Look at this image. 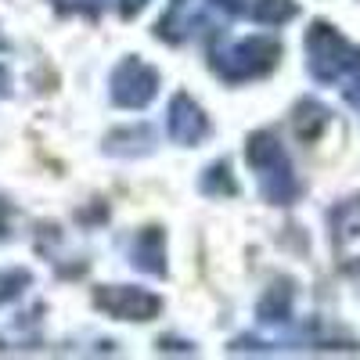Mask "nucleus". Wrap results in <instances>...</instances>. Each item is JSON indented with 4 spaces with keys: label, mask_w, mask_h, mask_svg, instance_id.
<instances>
[{
    "label": "nucleus",
    "mask_w": 360,
    "mask_h": 360,
    "mask_svg": "<svg viewBox=\"0 0 360 360\" xmlns=\"http://www.w3.org/2000/svg\"><path fill=\"white\" fill-rule=\"evenodd\" d=\"M310 62H314V72L321 79H332L353 62V51L332 25H314V33H310Z\"/></svg>",
    "instance_id": "f257e3e1"
}]
</instances>
